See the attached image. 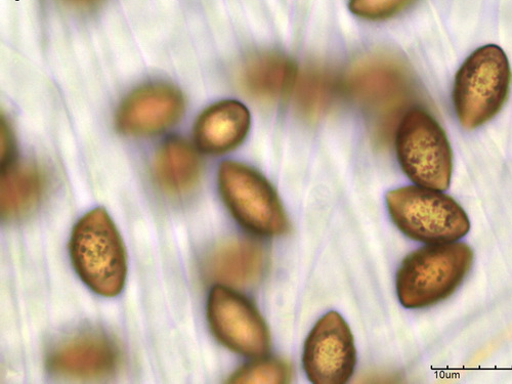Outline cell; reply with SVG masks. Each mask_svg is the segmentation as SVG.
I'll return each instance as SVG.
<instances>
[{
	"mask_svg": "<svg viewBox=\"0 0 512 384\" xmlns=\"http://www.w3.org/2000/svg\"><path fill=\"white\" fill-rule=\"evenodd\" d=\"M119 354L111 339L87 332L71 337L50 355L48 365L57 375L76 379H95L112 374Z\"/></svg>",
	"mask_w": 512,
	"mask_h": 384,
	"instance_id": "11",
	"label": "cell"
},
{
	"mask_svg": "<svg viewBox=\"0 0 512 384\" xmlns=\"http://www.w3.org/2000/svg\"><path fill=\"white\" fill-rule=\"evenodd\" d=\"M289 365L279 359H264L251 362L237 370L230 378L231 383L282 384L289 382Z\"/></svg>",
	"mask_w": 512,
	"mask_h": 384,
	"instance_id": "18",
	"label": "cell"
},
{
	"mask_svg": "<svg viewBox=\"0 0 512 384\" xmlns=\"http://www.w3.org/2000/svg\"><path fill=\"white\" fill-rule=\"evenodd\" d=\"M344 92L369 121L375 141L391 142L403 117L420 102L418 85L409 66L391 54H372L352 65Z\"/></svg>",
	"mask_w": 512,
	"mask_h": 384,
	"instance_id": "1",
	"label": "cell"
},
{
	"mask_svg": "<svg viewBox=\"0 0 512 384\" xmlns=\"http://www.w3.org/2000/svg\"><path fill=\"white\" fill-rule=\"evenodd\" d=\"M14 142L8 124L3 121L2 126V161L7 165L13 161Z\"/></svg>",
	"mask_w": 512,
	"mask_h": 384,
	"instance_id": "20",
	"label": "cell"
},
{
	"mask_svg": "<svg viewBox=\"0 0 512 384\" xmlns=\"http://www.w3.org/2000/svg\"><path fill=\"white\" fill-rule=\"evenodd\" d=\"M387 204L399 230L419 242H455L471 230V222L463 208L441 191L404 187L389 192Z\"/></svg>",
	"mask_w": 512,
	"mask_h": 384,
	"instance_id": "5",
	"label": "cell"
},
{
	"mask_svg": "<svg viewBox=\"0 0 512 384\" xmlns=\"http://www.w3.org/2000/svg\"><path fill=\"white\" fill-rule=\"evenodd\" d=\"M249 127L248 109L237 101H223L200 115L194 127V138L202 152L223 154L244 141Z\"/></svg>",
	"mask_w": 512,
	"mask_h": 384,
	"instance_id": "13",
	"label": "cell"
},
{
	"mask_svg": "<svg viewBox=\"0 0 512 384\" xmlns=\"http://www.w3.org/2000/svg\"><path fill=\"white\" fill-rule=\"evenodd\" d=\"M62 2L77 10H93L103 5L106 0H62Z\"/></svg>",
	"mask_w": 512,
	"mask_h": 384,
	"instance_id": "21",
	"label": "cell"
},
{
	"mask_svg": "<svg viewBox=\"0 0 512 384\" xmlns=\"http://www.w3.org/2000/svg\"><path fill=\"white\" fill-rule=\"evenodd\" d=\"M414 2L415 0H351L350 9L359 17L383 20L401 13Z\"/></svg>",
	"mask_w": 512,
	"mask_h": 384,
	"instance_id": "19",
	"label": "cell"
},
{
	"mask_svg": "<svg viewBox=\"0 0 512 384\" xmlns=\"http://www.w3.org/2000/svg\"><path fill=\"white\" fill-rule=\"evenodd\" d=\"M201 176V162L186 141L173 138L164 142L155 154L153 177L167 195L184 196L195 189Z\"/></svg>",
	"mask_w": 512,
	"mask_h": 384,
	"instance_id": "15",
	"label": "cell"
},
{
	"mask_svg": "<svg viewBox=\"0 0 512 384\" xmlns=\"http://www.w3.org/2000/svg\"><path fill=\"white\" fill-rule=\"evenodd\" d=\"M304 367L315 384H344L352 377L357 353L349 325L336 312L322 317L309 334Z\"/></svg>",
	"mask_w": 512,
	"mask_h": 384,
	"instance_id": "9",
	"label": "cell"
},
{
	"mask_svg": "<svg viewBox=\"0 0 512 384\" xmlns=\"http://www.w3.org/2000/svg\"><path fill=\"white\" fill-rule=\"evenodd\" d=\"M210 328L221 343L246 357H263L270 349V333L258 310L239 293L219 285L207 305Z\"/></svg>",
	"mask_w": 512,
	"mask_h": 384,
	"instance_id": "8",
	"label": "cell"
},
{
	"mask_svg": "<svg viewBox=\"0 0 512 384\" xmlns=\"http://www.w3.org/2000/svg\"><path fill=\"white\" fill-rule=\"evenodd\" d=\"M510 83V65L498 46H485L469 56L456 74L453 89L461 126L476 130L490 121L506 102Z\"/></svg>",
	"mask_w": 512,
	"mask_h": 384,
	"instance_id": "4",
	"label": "cell"
},
{
	"mask_svg": "<svg viewBox=\"0 0 512 384\" xmlns=\"http://www.w3.org/2000/svg\"><path fill=\"white\" fill-rule=\"evenodd\" d=\"M266 268L265 249L249 239H232L219 244L207 254L203 266L210 282L238 288L258 283Z\"/></svg>",
	"mask_w": 512,
	"mask_h": 384,
	"instance_id": "12",
	"label": "cell"
},
{
	"mask_svg": "<svg viewBox=\"0 0 512 384\" xmlns=\"http://www.w3.org/2000/svg\"><path fill=\"white\" fill-rule=\"evenodd\" d=\"M184 110V97L174 85L151 82L123 100L116 113V126L126 136H154L174 126Z\"/></svg>",
	"mask_w": 512,
	"mask_h": 384,
	"instance_id": "10",
	"label": "cell"
},
{
	"mask_svg": "<svg viewBox=\"0 0 512 384\" xmlns=\"http://www.w3.org/2000/svg\"><path fill=\"white\" fill-rule=\"evenodd\" d=\"M297 76L296 66L285 56L262 53L245 62L240 81L249 97L272 102L293 91Z\"/></svg>",
	"mask_w": 512,
	"mask_h": 384,
	"instance_id": "14",
	"label": "cell"
},
{
	"mask_svg": "<svg viewBox=\"0 0 512 384\" xmlns=\"http://www.w3.org/2000/svg\"><path fill=\"white\" fill-rule=\"evenodd\" d=\"M474 261L471 247L460 242L430 244L410 255L397 274L400 303L407 309L435 306L461 285Z\"/></svg>",
	"mask_w": 512,
	"mask_h": 384,
	"instance_id": "2",
	"label": "cell"
},
{
	"mask_svg": "<svg viewBox=\"0 0 512 384\" xmlns=\"http://www.w3.org/2000/svg\"><path fill=\"white\" fill-rule=\"evenodd\" d=\"M340 91H344L343 81L330 70L313 66L298 73L292 92L298 112L315 119L330 111Z\"/></svg>",
	"mask_w": 512,
	"mask_h": 384,
	"instance_id": "17",
	"label": "cell"
},
{
	"mask_svg": "<svg viewBox=\"0 0 512 384\" xmlns=\"http://www.w3.org/2000/svg\"><path fill=\"white\" fill-rule=\"evenodd\" d=\"M46 179L28 162H11L4 167L0 182V204L4 220H17L31 212L44 196Z\"/></svg>",
	"mask_w": 512,
	"mask_h": 384,
	"instance_id": "16",
	"label": "cell"
},
{
	"mask_svg": "<svg viewBox=\"0 0 512 384\" xmlns=\"http://www.w3.org/2000/svg\"><path fill=\"white\" fill-rule=\"evenodd\" d=\"M219 188L237 222L262 236H280L289 229L282 203L272 185L256 170L226 161L219 169Z\"/></svg>",
	"mask_w": 512,
	"mask_h": 384,
	"instance_id": "7",
	"label": "cell"
},
{
	"mask_svg": "<svg viewBox=\"0 0 512 384\" xmlns=\"http://www.w3.org/2000/svg\"><path fill=\"white\" fill-rule=\"evenodd\" d=\"M397 155L404 173L417 186L445 191L449 188L453 155L438 121L421 108H413L396 132Z\"/></svg>",
	"mask_w": 512,
	"mask_h": 384,
	"instance_id": "6",
	"label": "cell"
},
{
	"mask_svg": "<svg viewBox=\"0 0 512 384\" xmlns=\"http://www.w3.org/2000/svg\"><path fill=\"white\" fill-rule=\"evenodd\" d=\"M73 266L94 292L118 295L126 279V256L120 235L103 208L85 215L73 229L70 241Z\"/></svg>",
	"mask_w": 512,
	"mask_h": 384,
	"instance_id": "3",
	"label": "cell"
}]
</instances>
